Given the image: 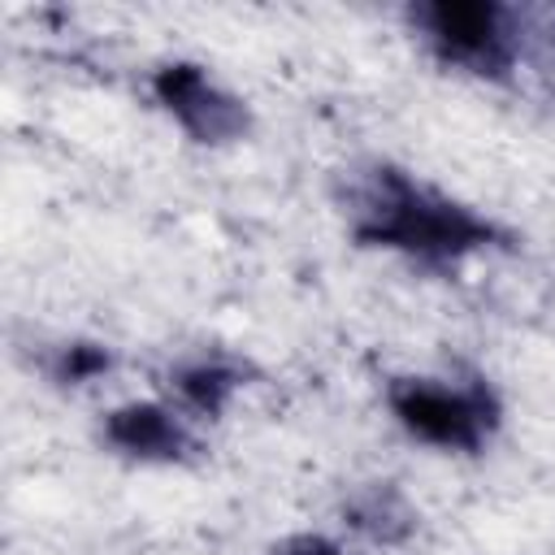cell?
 <instances>
[{
	"mask_svg": "<svg viewBox=\"0 0 555 555\" xmlns=\"http://www.w3.org/2000/svg\"><path fill=\"white\" fill-rule=\"evenodd\" d=\"M360 230L373 243L399 247L421 260H460V256L486 247V234H490V225L477 221L468 208H460L408 178H377V186L364 195Z\"/></svg>",
	"mask_w": 555,
	"mask_h": 555,
	"instance_id": "cell-1",
	"label": "cell"
},
{
	"mask_svg": "<svg viewBox=\"0 0 555 555\" xmlns=\"http://www.w3.org/2000/svg\"><path fill=\"white\" fill-rule=\"evenodd\" d=\"M395 421L442 451H473L490 438L499 408L481 382H451V377H408L390 390Z\"/></svg>",
	"mask_w": 555,
	"mask_h": 555,
	"instance_id": "cell-2",
	"label": "cell"
},
{
	"mask_svg": "<svg viewBox=\"0 0 555 555\" xmlns=\"http://www.w3.org/2000/svg\"><path fill=\"white\" fill-rule=\"evenodd\" d=\"M421 39L460 69L494 74L512 61V26L494 4H434L416 9Z\"/></svg>",
	"mask_w": 555,
	"mask_h": 555,
	"instance_id": "cell-3",
	"label": "cell"
},
{
	"mask_svg": "<svg viewBox=\"0 0 555 555\" xmlns=\"http://www.w3.org/2000/svg\"><path fill=\"white\" fill-rule=\"evenodd\" d=\"M156 91L165 100V108L178 117V126H186L195 139H225L238 130L243 108L195 65H169L156 78Z\"/></svg>",
	"mask_w": 555,
	"mask_h": 555,
	"instance_id": "cell-4",
	"label": "cell"
},
{
	"mask_svg": "<svg viewBox=\"0 0 555 555\" xmlns=\"http://www.w3.org/2000/svg\"><path fill=\"white\" fill-rule=\"evenodd\" d=\"M108 438L139 460H173L186 447V425L160 403H130L108 416Z\"/></svg>",
	"mask_w": 555,
	"mask_h": 555,
	"instance_id": "cell-5",
	"label": "cell"
},
{
	"mask_svg": "<svg viewBox=\"0 0 555 555\" xmlns=\"http://www.w3.org/2000/svg\"><path fill=\"white\" fill-rule=\"evenodd\" d=\"M286 555H347L343 546H334V542H325V538H299Z\"/></svg>",
	"mask_w": 555,
	"mask_h": 555,
	"instance_id": "cell-6",
	"label": "cell"
}]
</instances>
